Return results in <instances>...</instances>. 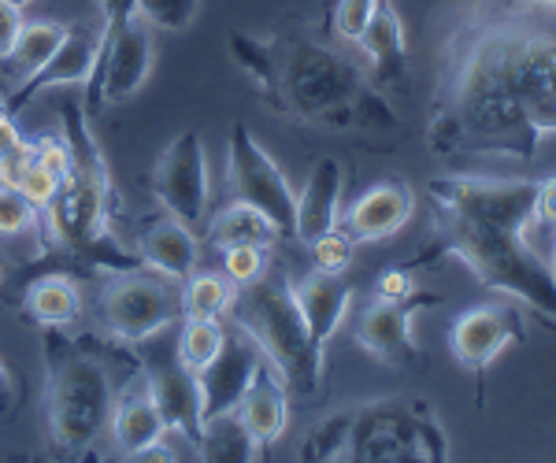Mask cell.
Wrapping results in <instances>:
<instances>
[{
	"label": "cell",
	"mask_w": 556,
	"mask_h": 463,
	"mask_svg": "<svg viewBox=\"0 0 556 463\" xmlns=\"http://www.w3.org/2000/svg\"><path fill=\"white\" fill-rule=\"evenodd\" d=\"M556 138V12L471 0L438 44L427 149L534 159Z\"/></svg>",
	"instance_id": "obj_1"
},
{
	"label": "cell",
	"mask_w": 556,
	"mask_h": 463,
	"mask_svg": "<svg viewBox=\"0 0 556 463\" xmlns=\"http://www.w3.org/2000/svg\"><path fill=\"white\" fill-rule=\"evenodd\" d=\"M434 204V248L456 256L482 290L505 293L556 326V274L527 242L538 182L527 178L438 175L427 182Z\"/></svg>",
	"instance_id": "obj_2"
},
{
	"label": "cell",
	"mask_w": 556,
	"mask_h": 463,
	"mask_svg": "<svg viewBox=\"0 0 556 463\" xmlns=\"http://www.w3.org/2000/svg\"><path fill=\"white\" fill-rule=\"evenodd\" d=\"M227 44L235 64L278 115L323 130L397 127V115L371 86L367 70L349 60L338 44L301 30L282 38H249L241 30H230Z\"/></svg>",
	"instance_id": "obj_3"
},
{
	"label": "cell",
	"mask_w": 556,
	"mask_h": 463,
	"mask_svg": "<svg viewBox=\"0 0 556 463\" xmlns=\"http://www.w3.org/2000/svg\"><path fill=\"white\" fill-rule=\"evenodd\" d=\"M64 141L71 149V167L60 182V193L41 211V237L49 248L89 271H123L138 267V253L123 248L112 227V178L97 149L89 119L78 104H64Z\"/></svg>",
	"instance_id": "obj_4"
},
{
	"label": "cell",
	"mask_w": 556,
	"mask_h": 463,
	"mask_svg": "<svg viewBox=\"0 0 556 463\" xmlns=\"http://www.w3.org/2000/svg\"><path fill=\"white\" fill-rule=\"evenodd\" d=\"M230 323L241 326L282 378V386L298 397H312L323 382V356L312 349L308 323L293 293V279L286 271L267 267L256 282L238 286L230 305Z\"/></svg>",
	"instance_id": "obj_5"
},
{
	"label": "cell",
	"mask_w": 556,
	"mask_h": 463,
	"mask_svg": "<svg viewBox=\"0 0 556 463\" xmlns=\"http://www.w3.org/2000/svg\"><path fill=\"white\" fill-rule=\"evenodd\" d=\"M49 360V434L60 452H86L108 430L115 394L112 375L97 356L60 342V331L45 334Z\"/></svg>",
	"instance_id": "obj_6"
},
{
	"label": "cell",
	"mask_w": 556,
	"mask_h": 463,
	"mask_svg": "<svg viewBox=\"0 0 556 463\" xmlns=\"http://www.w3.org/2000/svg\"><path fill=\"white\" fill-rule=\"evenodd\" d=\"M182 323V282L152 271V267H123L108 271L97 290V326L119 345H141Z\"/></svg>",
	"instance_id": "obj_7"
},
{
	"label": "cell",
	"mask_w": 556,
	"mask_h": 463,
	"mask_svg": "<svg viewBox=\"0 0 556 463\" xmlns=\"http://www.w3.org/2000/svg\"><path fill=\"white\" fill-rule=\"evenodd\" d=\"M345 460H450V441L427 400H371L353 408Z\"/></svg>",
	"instance_id": "obj_8"
},
{
	"label": "cell",
	"mask_w": 556,
	"mask_h": 463,
	"mask_svg": "<svg viewBox=\"0 0 556 463\" xmlns=\"http://www.w3.org/2000/svg\"><path fill=\"white\" fill-rule=\"evenodd\" d=\"M227 190L230 201H241L249 208L264 211L282 242H298V190H293L290 178L282 175V167L271 159V153L249 133L245 123L230 127Z\"/></svg>",
	"instance_id": "obj_9"
},
{
	"label": "cell",
	"mask_w": 556,
	"mask_h": 463,
	"mask_svg": "<svg viewBox=\"0 0 556 463\" xmlns=\"http://www.w3.org/2000/svg\"><path fill=\"white\" fill-rule=\"evenodd\" d=\"M152 197L160 201L167 216L190 227L197 237L204 234L212 216V182L204 138L197 130H182L175 141H167V149L152 167Z\"/></svg>",
	"instance_id": "obj_10"
},
{
	"label": "cell",
	"mask_w": 556,
	"mask_h": 463,
	"mask_svg": "<svg viewBox=\"0 0 556 463\" xmlns=\"http://www.w3.org/2000/svg\"><path fill=\"white\" fill-rule=\"evenodd\" d=\"M104 26V49L97 75L89 78V97L97 104H119L138 93L149 82V70L156 64V41H152V26L138 12L119 15L115 23Z\"/></svg>",
	"instance_id": "obj_11"
},
{
	"label": "cell",
	"mask_w": 556,
	"mask_h": 463,
	"mask_svg": "<svg viewBox=\"0 0 556 463\" xmlns=\"http://www.w3.org/2000/svg\"><path fill=\"white\" fill-rule=\"evenodd\" d=\"M427 305H438L434 293H412L405 300H382L375 297L371 308L361 316L356 323V345L375 356L379 363L393 371H412L424 363V352L416 345V334H412V323Z\"/></svg>",
	"instance_id": "obj_12"
},
{
	"label": "cell",
	"mask_w": 556,
	"mask_h": 463,
	"mask_svg": "<svg viewBox=\"0 0 556 463\" xmlns=\"http://www.w3.org/2000/svg\"><path fill=\"white\" fill-rule=\"evenodd\" d=\"M271 363L264 360V352L256 349V342L241 326L227 319V337H223V349L215 352L208 368L197 371V394H201V420L212 415L235 412L238 400L245 397V389L253 386L256 375ZM204 426V423H201Z\"/></svg>",
	"instance_id": "obj_13"
},
{
	"label": "cell",
	"mask_w": 556,
	"mask_h": 463,
	"mask_svg": "<svg viewBox=\"0 0 556 463\" xmlns=\"http://www.w3.org/2000/svg\"><path fill=\"white\" fill-rule=\"evenodd\" d=\"M101 49H104V26L101 23H71L67 38L60 41V49L49 56V64L38 67L34 75L23 78V86L15 89L4 101V108L12 115H20L26 104L34 101L45 89H60V86H83L97 75L101 64Z\"/></svg>",
	"instance_id": "obj_14"
},
{
	"label": "cell",
	"mask_w": 556,
	"mask_h": 463,
	"mask_svg": "<svg viewBox=\"0 0 556 463\" xmlns=\"http://www.w3.org/2000/svg\"><path fill=\"white\" fill-rule=\"evenodd\" d=\"M138 371L141 378H146L152 400H156V408L164 412L167 420V430L172 434H182L186 441L193 445L197 452V438H201V394H197V378L190 368H182V360H178L175 345L172 349H164L156 356L152 352H141L138 356Z\"/></svg>",
	"instance_id": "obj_15"
},
{
	"label": "cell",
	"mask_w": 556,
	"mask_h": 463,
	"mask_svg": "<svg viewBox=\"0 0 556 463\" xmlns=\"http://www.w3.org/2000/svg\"><path fill=\"white\" fill-rule=\"evenodd\" d=\"M167 434L172 430H167L164 412L156 408V400H152L146 378H141V371H138V378L115 394L112 415H108V438H112L119 456L152 460V452H172L167 449Z\"/></svg>",
	"instance_id": "obj_16"
},
{
	"label": "cell",
	"mask_w": 556,
	"mask_h": 463,
	"mask_svg": "<svg viewBox=\"0 0 556 463\" xmlns=\"http://www.w3.org/2000/svg\"><path fill=\"white\" fill-rule=\"evenodd\" d=\"M523 334V319L508 305H475L450 326V349L456 363L468 371H486L516 337Z\"/></svg>",
	"instance_id": "obj_17"
},
{
	"label": "cell",
	"mask_w": 556,
	"mask_h": 463,
	"mask_svg": "<svg viewBox=\"0 0 556 463\" xmlns=\"http://www.w3.org/2000/svg\"><path fill=\"white\" fill-rule=\"evenodd\" d=\"M412 211H416L412 185L401 182V178H390V182H375L371 190H364L361 197L349 204L342 230L356 245L382 242V237H393L397 230L408 227Z\"/></svg>",
	"instance_id": "obj_18"
},
{
	"label": "cell",
	"mask_w": 556,
	"mask_h": 463,
	"mask_svg": "<svg viewBox=\"0 0 556 463\" xmlns=\"http://www.w3.org/2000/svg\"><path fill=\"white\" fill-rule=\"evenodd\" d=\"M356 49L367 60V78L379 93H393V89L408 86V38L405 23L393 12V4H382L375 12V20L367 23Z\"/></svg>",
	"instance_id": "obj_19"
},
{
	"label": "cell",
	"mask_w": 556,
	"mask_h": 463,
	"mask_svg": "<svg viewBox=\"0 0 556 463\" xmlns=\"http://www.w3.org/2000/svg\"><path fill=\"white\" fill-rule=\"evenodd\" d=\"M293 293H298L304 323H308L312 349L327 360L330 337L338 334V326H342L349 316V305H353V282L342 279V274H327L312 267L301 282H293Z\"/></svg>",
	"instance_id": "obj_20"
},
{
	"label": "cell",
	"mask_w": 556,
	"mask_h": 463,
	"mask_svg": "<svg viewBox=\"0 0 556 463\" xmlns=\"http://www.w3.org/2000/svg\"><path fill=\"white\" fill-rule=\"evenodd\" d=\"M138 260L152 267V271L167 274L175 282H186L201 267V237L190 227H182L164 211L160 219H149L138 230V242H134Z\"/></svg>",
	"instance_id": "obj_21"
},
{
	"label": "cell",
	"mask_w": 556,
	"mask_h": 463,
	"mask_svg": "<svg viewBox=\"0 0 556 463\" xmlns=\"http://www.w3.org/2000/svg\"><path fill=\"white\" fill-rule=\"evenodd\" d=\"M342 185H345V167L342 159L327 156L312 167L308 182L298 193V242L308 245L319 234L342 227Z\"/></svg>",
	"instance_id": "obj_22"
},
{
	"label": "cell",
	"mask_w": 556,
	"mask_h": 463,
	"mask_svg": "<svg viewBox=\"0 0 556 463\" xmlns=\"http://www.w3.org/2000/svg\"><path fill=\"white\" fill-rule=\"evenodd\" d=\"M83 311L86 300L75 274H41V279H30V286L23 290V316L45 326V331H67L83 319Z\"/></svg>",
	"instance_id": "obj_23"
},
{
	"label": "cell",
	"mask_w": 556,
	"mask_h": 463,
	"mask_svg": "<svg viewBox=\"0 0 556 463\" xmlns=\"http://www.w3.org/2000/svg\"><path fill=\"white\" fill-rule=\"evenodd\" d=\"M290 389L282 386V378L275 375L271 368H264L256 375L253 386L245 389V397L238 400V420L245 423V430L253 434L260 449L275 445L290 426Z\"/></svg>",
	"instance_id": "obj_24"
},
{
	"label": "cell",
	"mask_w": 556,
	"mask_h": 463,
	"mask_svg": "<svg viewBox=\"0 0 556 463\" xmlns=\"http://www.w3.org/2000/svg\"><path fill=\"white\" fill-rule=\"evenodd\" d=\"M201 242H208L215 253H219V248L241 245V242L275 248L282 237H278V230L271 227V219H267L264 211L249 208V204H241V201H230L227 208L208 216V227H204Z\"/></svg>",
	"instance_id": "obj_25"
},
{
	"label": "cell",
	"mask_w": 556,
	"mask_h": 463,
	"mask_svg": "<svg viewBox=\"0 0 556 463\" xmlns=\"http://www.w3.org/2000/svg\"><path fill=\"white\" fill-rule=\"evenodd\" d=\"M197 456L219 460V463H241V460H260L264 449H260L253 434L245 430L238 412H223V415L204 420L201 438H197Z\"/></svg>",
	"instance_id": "obj_26"
},
{
	"label": "cell",
	"mask_w": 556,
	"mask_h": 463,
	"mask_svg": "<svg viewBox=\"0 0 556 463\" xmlns=\"http://www.w3.org/2000/svg\"><path fill=\"white\" fill-rule=\"evenodd\" d=\"M238 286L223 271H197L182 282V319H227Z\"/></svg>",
	"instance_id": "obj_27"
},
{
	"label": "cell",
	"mask_w": 556,
	"mask_h": 463,
	"mask_svg": "<svg viewBox=\"0 0 556 463\" xmlns=\"http://www.w3.org/2000/svg\"><path fill=\"white\" fill-rule=\"evenodd\" d=\"M223 337H227V319H182L175 337V352L182 368H190L193 375L208 368L215 352L223 349Z\"/></svg>",
	"instance_id": "obj_28"
},
{
	"label": "cell",
	"mask_w": 556,
	"mask_h": 463,
	"mask_svg": "<svg viewBox=\"0 0 556 463\" xmlns=\"http://www.w3.org/2000/svg\"><path fill=\"white\" fill-rule=\"evenodd\" d=\"M67 38V23H56V20H38V23H23L20 30V41L12 49V64L20 67V75H34L38 67L49 64V56L60 49V41Z\"/></svg>",
	"instance_id": "obj_29"
},
{
	"label": "cell",
	"mask_w": 556,
	"mask_h": 463,
	"mask_svg": "<svg viewBox=\"0 0 556 463\" xmlns=\"http://www.w3.org/2000/svg\"><path fill=\"white\" fill-rule=\"evenodd\" d=\"M349 430H353V408L319 420L308 438L301 441V460H345Z\"/></svg>",
	"instance_id": "obj_30"
},
{
	"label": "cell",
	"mask_w": 556,
	"mask_h": 463,
	"mask_svg": "<svg viewBox=\"0 0 556 463\" xmlns=\"http://www.w3.org/2000/svg\"><path fill=\"white\" fill-rule=\"evenodd\" d=\"M130 12H138L152 30L182 34L197 23L201 0H130Z\"/></svg>",
	"instance_id": "obj_31"
},
{
	"label": "cell",
	"mask_w": 556,
	"mask_h": 463,
	"mask_svg": "<svg viewBox=\"0 0 556 463\" xmlns=\"http://www.w3.org/2000/svg\"><path fill=\"white\" fill-rule=\"evenodd\" d=\"M41 234V208L23 197L15 185L0 182V237Z\"/></svg>",
	"instance_id": "obj_32"
},
{
	"label": "cell",
	"mask_w": 556,
	"mask_h": 463,
	"mask_svg": "<svg viewBox=\"0 0 556 463\" xmlns=\"http://www.w3.org/2000/svg\"><path fill=\"white\" fill-rule=\"evenodd\" d=\"M219 260H223V274H227L235 286H249V282H256L260 274L271 267V248L241 242V245L219 248Z\"/></svg>",
	"instance_id": "obj_33"
},
{
	"label": "cell",
	"mask_w": 556,
	"mask_h": 463,
	"mask_svg": "<svg viewBox=\"0 0 556 463\" xmlns=\"http://www.w3.org/2000/svg\"><path fill=\"white\" fill-rule=\"evenodd\" d=\"M382 4H390V0H334V12H330V30H334V38L356 44Z\"/></svg>",
	"instance_id": "obj_34"
},
{
	"label": "cell",
	"mask_w": 556,
	"mask_h": 463,
	"mask_svg": "<svg viewBox=\"0 0 556 463\" xmlns=\"http://www.w3.org/2000/svg\"><path fill=\"white\" fill-rule=\"evenodd\" d=\"M308 253H312V267H316V271L345 274L349 263H353L356 242L342 227H334V230H327V234H319L316 242H308Z\"/></svg>",
	"instance_id": "obj_35"
},
{
	"label": "cell",
	"mask_w": 556,
	"mask_h": 463,
	"mask_svg": "<svg viewBox=\"0 0 556 463\" xmlns=\"http://www.w3.org/2000/svg\"><path fill=\"white\" fill-rule=\"evenodd\" d=\"M416 290L419 286H416V279H412V267H386L379 274V282H375V297H382V300H405Z\"/></svg>",
	"instance_id": "obj_36"
},
{
	"label": "cell",
	"mask_w": 556,
	"mask_h": 463,
	"mask_svg": "<svg viewBox=\"0 0 556 463\" xmlns=\"http://www.w3.org/2000/svg\"><path fill=\"white\" fill-rule=\"evenodd\" d=\"M23 8L8 4V0H0V60L12 56L15 41H20V30H23Z\"/></svg>",
	"instance_id": "obj_37"
},
{
	"label": "cell",
	"mask_w": 556,
	"mask_h": 463,
	"mask_svg": "<svg viewBox=\"0 0 556 463\" xmlns=\"http://www.w3.org/2000/svg\"><path fill=\"white\" fill-rule=\"evenodd\" d=\"M534 219L545 222V227H556V175L542 178L534 193Z\"/></svg>",
	"instance_id": "obj_38"
},
{
	"label": "cell",
	"mask_w": 556,
	"mask_h": 463,
	"mask_svg": "<svg viewBox=\"0 0 556 463\" xmlns=\"http://www.w3.org/2000/svg\"><path fill=\"white\" fill-rule=\"evenodd\" d=\"M23 133H20V127H15V115L4 108V104H0V164H4L8 156L15 153V149L23 145Z\"/></svg>",
	"instance_id": "obj_39"
},
{
	"label": "cell",
	"mask_w": 556,
	"mask_h": 463,
	"mask_svg": "<svg viewBox=\"0 0 556 463\" xmlns=\"http://www.w3.org/2000/svg\"><path fill=\"white\" fill-rule=\"evenodd\" d=\"M97 4H101V23H115L130 12V0H97Z\"/></svg>",
	"instance_id": "obj_40"
},
{
	"label": "cell",
	"mask_w": 556,
	"mask_h": 463,
	"mask_svg": "<svg viewBox=\"0 0 556 463\" xmlns=\"http://www.w3.org/2000/svg\"><path fill=\"white\" fill-rule=\"evenodd\" d=\"M12 375H8V368L4 363H0V415L8 412V408H12Z\"/></svg>",
	"instance_id": "obj_41"
},
{
	"label": "cell",
	"mask_w": 556,
	"mask_h": 463,
	"mask_svg": "<svg viewBox=\"0 0 556 463\" xmlns=\"http://www.w3.org/2000/svg\"><path fill=\"white\" fill-rule=\"evenodd\" d=\"M508 4H534V8H549V12H556V0H508Z\"/></svg>",
	"instance_id": "obj_42"
},
{
	"label": "cell",
	"mask_w": 556,
	"mask_h": 463,
	"mask_svg": "<svg viewBox=\"0 0 556 463\" xmlns=\"http://www.w3.org/2000/svg\"><path fill=\"white\" fill-rule=\"evenodd\" d=\"M8 4H15V8H30L34 0H8Z\"/></svg>",
	"instance_id": "obj_43"
},
{
	"label": "cell",
	"mask_w": 556,
	"mask_h": 463,
	"mask_svg": "<svg viewBox=\"0 0 556 463\" xmlns=\"http://www.w3.org/2000/svg\"><path fill=\"white\" fill-rule=\"evenodd\" d=\"M549 267H553V274H556V242H553V256H549Z\"/></svg>",
	"instance_id": "obj_44"
},
{
	"label": "cell",
	"mask_w": 556,
	"mask_h": 463,
	"mask_svg": "<svg viewBox=\"0 0 556 463\" xmlns=\"http://www.w3.org/2000/svg\"><path fill=\"white\" fill-rule=\"evenodd\" d=\"M0 274H4V267H0Z\"/></svg>",
	"instance_id": "obj_45"
}]
</instances>
